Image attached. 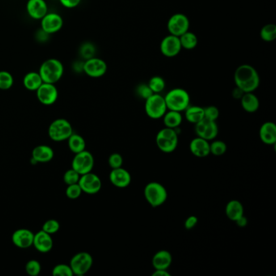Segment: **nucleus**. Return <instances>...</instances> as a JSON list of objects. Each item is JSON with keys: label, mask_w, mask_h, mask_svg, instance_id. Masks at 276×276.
Masks as SVG:
<instances>
[{"label": "nucleus", "mask_w": 276, "mask_h": 276, "mask_svg": "<svg viewBox=\"0 0 276 276\" xmlns=\"http://www.w3.org/2000/svg\"><path fill=\"white\" fill-rule=\"evenodd\" d=\"M148 86L153 93H160L165 90L166 83L161 76H153L148 83Z\"/></svg>", "instance_id": "obj_33"}, {"label": "nucleus", "mask_w": 276, "mask_h": 276, "mask_svg": "<svg viewBox=\"0 0 276 276\" xmlns=\"http://www.w3.org/2000/svg\"><path fill=\"white\" fill-rule=\"evenodd\" d=\"M136 93H137L139 97L144 100L148 99V97H151L153 94L148 84H140V85H138L137 88H136Z\"/></svg>", "instance_id": "obj_44"}, {"label": "nucleus", "mask_w": 276, "mask_h": 276, "mask_svg": "<svg viewBox=\"0 0 276 276\" xmlns=\"http://www.w3.org/2000/svg\"><path fill=\"white\" fill-rule=\"evenodd\" d=\"M165 101L168 110L183 112L190 106V97L187 91L176 88L169 91L165 95Z\"/></svg>", "instance_id": "obj_3"}, {"label": "nucleus", "mask_w": 276, "mask_h": 276, "mask_svg": "<svg viewBox=\"0 0 276 276\" xmlns=\"http://www.w3.org/2000/svg\"><path fill=\"white\" fill-rule=\"evenodd\" d=\"M227 152V145L221 140H214L210 144V153L213 156H221Z\"/></svg>", "instance_id": "obj_35"}, {"label": "nucleus", "mask_w": 276, "mask_h": 276, "mask_svg": "<svg viewBox=\"0 0 276 276\" xmlns=\"http://www.w3.org/2000/svg\"><path fill=\"white\" fill-rule=\"evenodd\" d=\"M26 11L32 19L41 21L48 13V5L46 0H28Z\"/></svg>", "instance_id": "obj_17"}, {"label": "nucleus", "mask_w": 276, "mask_h": 276, "mask_svg": "<svg viewBox=\"0 0 276 276\" xmlns=\"http://www.w3.org/2000/svg\"><path fill=\"white\" fill-rule=\"evenodd\" d=\"M54 241L51 234L44 232L43 230L34 234L33 245L40 253H48L53 248Z\"/></svg>", "instance_id": "obj_20"}, {"label": "nucleus", "mask_w": 276, "mask_h": 276, "mask_svg": "<svg viewBox=\"0 0 276 276\" xmlns=\"http://www.w3.org/2000/svg\"><path fill=\"white\" fill-rule=\"evenodd\" d=\"M261 141L266 145L276 144V126L274 122H265L261 125L259 130Z\"/></svg>", "instance_id": "obj_23"}, {"label": "nucleus", "mask_w": 276, "mask_h": 276, "mask_svg": "<svg viewBox=\"0 0 276 276\" xmlns=\"http://www.w3.org/2000/svg\"><path fill=\"white\" fill-rule=\"evenodd\" d=\"M38 72L43 79V83L55 85L64 76V64L59 59H47L40 66Z\"/></svg>", "instance_id": "obj_2"}, {"label": "nucleus", "mask_w": 276, "mask_h": 276, "mask_svg": "<svg viewBox=\"0 0 276 276\" xmlns=\"http://www.w3.org/2000/svg\"><path fill=\"white\" fill-rule=\"evenodd\" d=\"M235 223H236V225L243 228V227H245V226L247 225L248 220H247L246 217H245L244 215H243V216H241L240 219H237Z\"/></svg>", "instance_id": "obj_47"}, {"label": "nucleus", "mask_w": 276, "mask_h": 276, "mask_svg": "<svg viewBox=\"0 0 276 276\" xmlns=\"http://www.w3.org/2000/svg\"><path fill=\"white\" fill-rule=\"evenodd\" d=\"M194 131L198 137L202 138L207 141H211L217 137L219 127L215 121L207 120L206 118H203L195 124Z\"/></svg>", "instance_id": "obj_12"}, {"label": "nucleus", "mask_w": 276, "mask_h": 276, "mask_svg": "<svg viewBox=\"0 0 276 276\" xmlns=\"http://www.w3.org/2000/svg\"><path fill=\"white\" fill-rule=\"evenodd\" d=\"M178 134L176 129L165 127L161 129L156 137L157 148L165 153H171L175 151L178 145Z\"/></svg>", "instance_id": "obj_5"}, {"label": "nucleus", "mask_w": 276, "mask_h": 276, "mask_svg": "<svg viewBox=\"0 0 276 276\" xmlns=\"http://www.w3.org/2000/svg\"><path fill=\"white\" fill-rule=\"evenodd\" d=\"M146 114L152 119H160L166 113V103L165 97L160 93H153L148 99L145 100Z\"/></svg>", "instance_id": "obj_6"}, {"label": "nucleus", "mask_w": 276, "mask_h": 276, "mask_svg": "<svg viewBox=\"0 0 276 276\" xmlns=\"http://www.w3.org/2000/svg\"><path fill=\"white\" fill-rule=\"evenodd\" d=\"M186 120L192 124H196L204 118V109L200 106H189L185 110Z\"/></svg>", "instance_id": "obj_29"}, {"label": "nucleus", "mask_w": 276, "mask_h": 276, "mask_svg": "<svg viewBox=\"0 0 276 276\" xmlns=\"http://www.w3.org/2000/svg\"><path fill=\"white\" fill-rule=\"evenodd\" d=\"M93 258L90 253L80 252L72 257L70 261V266L73 274L76 275H84L90 270L93 266Z\"/></svg>", "instance_id": "obj_8"}, {"label": "nucleus", "mask_w": 276, "mask_h": 276, "mask_svg": "<svg viewBox=\"0 0 276 276\" xmlns=\"http://www.w3.org/2000/svg\"><path fill=\"white\" fill-rule=\"evenodd\" d=\"M144 198L146 201L152 207H159L162 206L168 198V191L162 184L152 181L146 185L144 190Z\"/></svg>", "instance_id": "obj_4"}, {"label": "nucleus", "mask_w": 276, "mask_h": 276, "mask_svg": "<svg viewBox=\"0 0 276 276\" xmlns=\"http://www.w3.org/2000/svg\"><path fill=\"white\" fill-rule=\"evenodd\" d=\"M96 48L94 45L90 43H86L83 44L80 47V55L83 59H89L91 58L95 57Z\"/></svg>", "instance_id": "obj_36"}, {"label": "nucleus", "mask_w": 276, "mask_h": 276, "mask_svg": "<svg viewBox=\"0 0 276 276\" xmlns=\"http://www.w3.org/2000/svg\"><path fill=\"white\" fill-rule=\"evenodd\" d=\"M189 148H190L192 155H194V156H196L198 158L207 157V156L211 154L209 141L202 139V138L198 137V136L192 139Z\"/></svg>", "instance_id": "obj_21"}, {"label": "nucleus", "mask_w": 276, "mask_h": 276, "mask_svg": "<svg viewBox=\"0 0 276 276\" xmlns=\"http://www.w3.org/2000/svg\"><path fill=\"white\" fill-rule=\"evenodd\" d=\"M173 262V256L170 252L161 249L156 252L152 257V266L155 270H168Z\"/></svg>", "instance_id": "obj_22"}, {"label": "nucleus", "mask_w": 276, "mask_h": 276, "mask_svg": "<svg viewBox=\"0 0 276 276\" xmlns=\"http://www.w3.org/2000/svg\"><path fill=\"white\" fill-rule=\"evenodd\" d=\"M240 105L247 113H255L259 109V99L253 93H244L240 98Z\"/></svg>", "instance_id": "obj_25"}, {"label": "nucleus", "mask_w": 276, "mask_h": 276, "mask_svg": "<svg viewBox=\"0 0 276 276\" xmlns=\"http://www.w3.org/2000/svg\"><path fill=\"white\" fill-rule=\"evenodd\" d=\"M108 162H109V165H110V168L112 169H118V168L122 167V165H123V158H122L121 154L115 152V153L110 155L109 160H108Z\"/></svg>", "instance_id": "obj_43"}, {"label": "nucleus", "mask_w": 276, "mask_h": 276, "mask_svg": "<svg viewBox=\"0 0 276 276\" xmlns=\"http://www.w3.org/2000/svg\"><path fill=\"white\" fill-rule=\"evenodd\" d=\"M244 93V92H243L242 90H240V89H238L237 87H236V89H234L233 90L232 95H233L234 98H236V99H240Z\"/></svg>", "instance_id": "obj_49"}, {"label": "nucleus", "mask_w": 276, "mask_h": 276, "mask_svg": "<svg viewBox=\"0 0 276 276\" xmlns=\"http://www.w3.org/2000/svg\"><path fill=\"white\" fill-rule=\"evenodd\" d=\"M78 183L82 191L88 194H97L102 186L101 178L92 172L80 176Z\"/></svg>", "instance_id": "obj_16"}, {"label": "nucleus", "mask_w": 276, "mask_h": 276, "mask_svg": "<svg viewBox=\"0 0 276 276\" xmlns=\"http://www.w3.org/2000/svg\"><path fill=\"white\" fill-rule=\"evenodd\" d=\"M43 84V79L41 77L39 72H28L27 74L24 76L23 85L27 90L36 92Z\"/></svg>", "instance_id": "obj_27"}, {"label": "nucleus", "mask_w": 276, "mask_h": 276, "mask_svg": "<svg viewBox=\"0 0 276 276\" xmlns=\"http://www.w3.org/2000/svg\"><path fill=\"white\" fill-rule=\"evenodd\" d=\"M59 228L60 223L56 219H49L47 222H45L43 226V231L51 235L59 232Z\"/></svg>", "instance_id": "obj_40"}, {"label": "nucleus", "mask_w": 276, "mask_h": 276, "mask_svg": "<svg viewBox=\"0 0 276 276\" xmlns=\"http://www.w3.org/2000/svg\"><path fill=\"white\" fill-rule=\"evenodd\" d=\"M37 98L44 106H51L59 97V91L54 84L43 83L36 91Z\"/></svg>", "instance_id": "obj_13"}, {"label": "nucleus", "mask_w": 276, "mask_h": 276, "mask_svg": "<svg viewBox=\"0 0 276 276\" xmlns=\"http://www.w3.org/2000/svg\"><path fill=\"white\" fill-rule=\"evenodd\" d=\"M81 1L82 0H59L62 6L68 9H75L76 7H78Z\"/></svg>", "instance_id": "obj_45"}, {"label": "nucleus", "mask_w": 276, "mask_h": 276, "mask_svg": "<svg viewBox=\"0 0 276 276\" xmlns=\"http://www.w3.org/2000/svg\"><path fill=\"white\" fill-rule=\"evenodd\" d=\"M52 274L53 275L58 276L74 275L70 265H66V264H59V265H55L52 270Z\"/></svg>", "instance_id": "obj_38"}, {"label": "nucleus", "mask_w": 276, "mask_h": 276, "mask_svg": "<svg viewBox=\"0 0 276 276\" xmlns=\"http://www.w3.org/2000/svg\"><path fill=\"white\" fill-rule=\"evenodd\" d=\"M167 29L169 34L180 37L190 29L189 18L183 13H175L168 21Z\"/></svg>", "instance_id": "obj_10"}, {"label": "nucleus", "mask_w": 276, "mask_h": 276, "mask_svg": "<svg viewBox=\"0 0 276 276\" xmlns=\"http://www.w3.org/2000/svg\"><path fill=\"white\" fill-rule=\"evenodd\" d=\"M233 79L236 87L244 93H253L259 87V74L249 64L239 66L234 72Z\"/></svg>", "instance_id": "obj_1"}, {"label": "nucleus", "mask_w": 276, "mask_h": 276, "mask_svg": "<svg viewBox=\"0 0 276 276\" xmlns=\"http://www.w3.org/2000/svg\"><path fill=\"white\" fill-rule=\"evenodd\" d=\"M198 222V219L197 216H195V215H190V216H189V217L186 219V221H185V223H184V226H185V228H186V229L190 230L192 229V228H194V227L197 225Z\"/></svg>", "instance_id": "obj_46"}, {"label": "nucleus", "mask_w": 276, "mask_h": 276, "mask_svg": "<svg viewBox=\"0 0 276 276\" xmlns=\"http://www.w3.org/2000/svg\"><path fill=\"white\" fill-rule=\"evenodd\" d=\"M204 109V118L210 121L217 120L219 116V110L216 106H210Z\"/></svg>", "instance_id": "obj_42"}, {"label": "nucleus", "mask_w": 276, "mask_h": 276, "mask_svg": "<svg viewBox=\"0 0 276 276\" xmlns=\"http://www.w3.org/2000/svg\"><path fill=\"white\" fill-rule=\"evenodd\" d=\"M108 66L103 59L93 57L84 62L83 72L91 78H100L107 72Z\"/></svg>", "instance_id": "obj_11"}, {"label": "nucleus", "mask_w": 276, "mask_h": 276, "mask_svg": "<svg viewBox=\"0 0 276 276\" xmlns=\"http://www.w3.org/2000/svg\"><path fill=\"white\" fill-rule=\"evenodd\" d=\"M179 40L181 48L187 51L194 50V48H196L198 44V38L196 34L190 32L189 30L179 37Z\"/></svg>", "instance_id": "obj_30"}, {"label": "nucleus", "mask_w": 276, "mask_h": 276, "mask_svg": "<svg viewBox=\"0 0 276 276\" xmlns=\"http://www.w3.org/2000/svg\"><path fill=\"white\" fill-rule=\"evenodd\" d=\"M34 238V232L27 228L16 230L12 236L13 244L21 249H27L29 247L32 246Z\"/></svg>", "instance_id": "obj_19"}, {"label": "nucleus", "mask_w": 276, "mask_h": 276, "mask_svg": "<svg viewBox=\"0 0 276 276\" xmlns=\"http://www.w3.org/2000/svg\"><path fill=\"white\" fill-rule=\"evenodd\" d=\"M14 85L13 75L8 71H0V90H9Z\"/></svg>", "instance_id": "obj_34"}, {"label": "nucleus", "mask_w": 276, "mask_h": 276, "mask_svg": "<svg viewBox=\"0 0 276 276\" xmlns=\"http://www.w3.org/2000/svg\"><path fill=\"white\" fill-rule=\"evenodd\" d=\"M110 181L115 187L124 189L128 187L131 184V173L122 167L118 169H113L110 173Z\"/></svg>", "instance_id": "obj_18"}, {"label": "nucleus", "mask_w": 276, "mask_h": 276, "mask_svg": "<svg viewBox=\"0 0 276 276\" xmlns=\"http://www.w3.org/2000/svg\"><path fill=\"white\" fill-rule=\"evenodd\" d=\"M244 211L242 203L236 199L229 201L226 205L225 214L231 221L236 222L240 219L244 215Z\"/></svg>", "instance_id": "obj_26"}, {"label": "nucleus", "mask_w": 276, "mask_h": 276, "mask_svg": "<svg viewBox=\"0 0 276 276\" xmlns=\"http://www.w3.org/2000/svg\"><path fill=\"white\" fill-rule=\"evenodd\" d=\"M181 43L179 37L169 34L163 38L160 44V51L164 56L167 58L176 57L181 52Z\"/></svg>", "instance_id": "obj_15"}, {"label": "nucleus", "mask_w": 276, "mask_h": 276, "mask_svg": "<svg viewBox=\"0 0 276 276\" xmlns=\"http://www.w3.org/2000/svg\"><path fill=\"white\" fill-rule=\"evenodd\" d=\"M80 175L75 169H68L64 175V181L68 186L72 184L78 183Z\"/></svg>", "instance_id": "obj_39"}, {"label": "nucleus", "mask_w": 276, "mask_h": 276, "mask_svg": "<svg viewBox=\"0 0 276 276\" xmlns=\"http://www.w3.org/2000/svg\"><path fill=\"white\" fill-rule=\"evenodd\" d=\"M26 270L30 276H37L40 274L42 270V265L37 260H30L26 265Z\"/></svg>", "instance_id": "obj_37"}, {"label": "nucleus", "mask_w": 276, "mask_h": 276, "mask_svg": "<svg viewBox=\"0 0 276 276\" xmlns=\"http://www.w3.org/2000/svg\"><path fill=\"white\" fill-rule=\"evenodd\" d=\"M82 190L79 183L69 185L66 190V194L70 199H76L82 194Z\"/></svg>", "instance_id": "obj_41"}, {"label": "nucleus", "mask_w": 276, "mask_h": 276, "mask_svg": "<svg viewBox=\"0 0 276 276\" xmlns=\"http://www.w3.org/2000/svg\"><path fill=\"white\" fill-rule=\"evenodd\" d=\"M48 134L54 141H65L73 134V128L67 119L58 118L50 125Z\"/></svg>", "instance_id": "obj_7"}, {"label": "nucleus", "mask_w": 276, "mask_h": 276, "mask_svg": "<svg viewBox=\"0 0 276 276\" xmlns=\"http://www.w3.org/2000/svg\"><path fill=\"white\" fill-rule=\"evenodd\" d=\"M183 118L181 112L173 111V110H167L165 115L163 116V122L165 127L169 128L177 129L180 127Z\"/></svg>", "instance_id": "obj_28"}, {"label": "nucleus", "mask_w": 276, "mask_h": 276, "mask_svg": "<svg viewBox=\"0 0 276 276\" xmlns=\"http://www.w3.org/2000/svg\"><path fill=\"white\" fill-rule=\"evenodd\" d=\"M260 38L265 43L274 42L276 38V26L274 24H267L261 28Z\"/></svg>", "instance_id": "obj_32"}, {"label": "nucleus", "mask_w": 276, "mask_h": 276, "mask_svg": "<svg viewBox=\"0 0 276 276\" xmlns=\"http://www.w3.org/2000/svg\"><path fill=\"white\" fill-rule=\"evenodd\" d=\"M54 150L47 145L37 146L32 152V160L35 163H47L54 158Z\"/></svg>", "instance_id": "obj_24"}, {"label": "nucleus", "mask_w": 276, "mask_h": 276, "mask_svg": "<svg viewBox=\"0 0 276 276\" xmlns=\"http://www.w3.org/2000/svg\"><path fill=\"white\" fill-rule=\"evenodd\" d=\"M93 166H94V157L90 152L86 150L76 153L74 159L72 160V168L75 169L80 176L92 172Z\"/></svg>", "instance_id": "obj_9"}, {"label": "nucleus", "mask_w": 276, "mask_h": 276, "mask_svg": "<svg viewBox=\"0 0 276 276\" xmlns=\"http://www.w3.org/2000/svg\"><path fill=\"white\" fill-rule=\"evenodd\" d=\"M170 273L167 270H155L152 276H170Z\"/></svg>", "instance_id": "obj_48"}, {"label": "nucleus", "mask_w": 276, "mask_h": 276, "mask_svg": "<svg viewBox=\"0 0 276 276\" xmlns=\"http://www.w3.org/2000/svg\"><path fill=\"white\" fill-rule=\"evenodd\" d=\"M64 26V19L56 13H49L41 20V27L43 32L51 35L56 34Z\"/></svg>", "instance_id": "obj_14"}, {"label": "nucleus", "mask_w": 276, "mask_h": 276, "mask_svg": "<svg viewBox=\"0 0 276 276\" xmlns=\"http://www.w3.org/2000/svg\"><path fill=\"white\" fill-rule=\"evenodd\" d=\"M68 147L72 152H74L75 154L82 152L86 148V142H85V139L78 134L73 133L68 138Z\"/></svg>", "instance_id": "obj_31"}]
</instances>
